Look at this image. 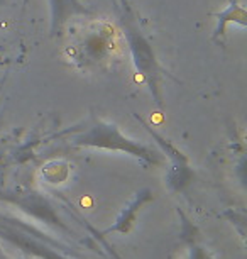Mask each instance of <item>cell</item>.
<instances>
[{"label":"cell","instance_id":"cell-3","mask_svg":"<svg viewBox=\"0 0 247 259\" xmlns=\"http://www.w3.org/2000/svg\"><path fill=\"white\" fill-rule=\"evenodd\" d=\"M53 6V34L60 36L63 31V26L68 21V17L73 14H85L90 16L88 9H83L76 0H51Z\"/></svg>","mask_w":247,"mask_h":259},{"label":"cell","instance_id":"cell-2","mask_svg":"<svg viewBox=\"0 0 247 259\" xmlns=\"http://www.w3.org/2000/svg\"><path fill=\"white\" fill-rule=\"evenodd\" d=\"M88 36H83L71 46L73 56L71 60L76 61L81 68H95L102 63L109 61L115 50V32L109 24L98 22V27H91Z\"/></svg>","mask_w":247,"mask_h":259},{"label":"cell","instance_id":"cell-1","mask_svg":"<svg viewBox=\"0 0 247 259\" xmlns=\"http://www.w3.org/2000/svg\"><path fill=\"white\" fill-rule=\"evenodd\" d=\"M120 29L125 37L132 55L134 66L137 70L142 78L146 80L147 87L151 89V94L154 97V100L161 105L163 94H161V81L164 78V70L159 66V63L154 56L151 42L144 37V34L140 32V29L135 24L132 12L127 7V4L124 2L122 6V16H120Z\"/></svg>","mask_w":247,"mask_h":259},{"label":"cell","instance_id":"cell-4","mask_svg":"<svg viewBox=\"0 0 247 259\" xmlns=\"http://www.w3.org/2000/svg\"><path fill=\"white\" fill-rule=\"evenodd\" d=\"M219 27H217V34H224V24L227 21H232V17L237 19L242 26H245V11L244 7L239 6L237 2H234V0H230V7L227 9V11H224L222 14H219Z\"/></svg>","mask_w":247,"mask_h":259}]
</instances>
